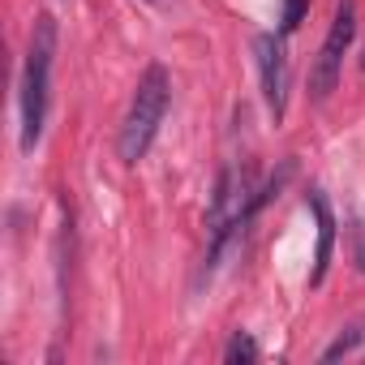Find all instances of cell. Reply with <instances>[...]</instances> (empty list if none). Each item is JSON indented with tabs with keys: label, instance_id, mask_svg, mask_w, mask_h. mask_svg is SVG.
I'll use <instances>...</instances> for the list:
<instances>
[{
	"label": "cell",
	"instance_id": "8992f818",
	"mask_svg": "<svg viewBox=\"0 0 365 365\" xmlns=\"http://www.w3.org/2000/svg\"><path fill=\"white\" fill-rule=\"evenodd\" d=\"M228 365H250V361H258V344H254V335L250 331H237L232 339H228Z\"/></svg>",
	"mask_w": 365,
	"mask_h": 365
},
{
	"label": "cell",
	"instance_id": "6da1fadb",
	"mask_svg": "<svg viewBox=\"0 0 365 365\" xmlns=\"http://www.w3.org/2000/svg\"><path fill=\"white\" fill-rule=\"evenodd\" d=\"M56 43H61V31H56V18H39L35 31H31V43H26V65H22V150L31 155L43 138V120H48V86H52V61H56Z\"/></svg>",
	"mask_w": 365,
	"mask_h": 365
},
{
	"label": "cell",
	"instance_id": "9c48e42d",
	"mask_svg": "<svg viewBox=\"0 0 365 365\" xmlns=\"http://www.w3.org/2000/svg\"><path fill=\"white\" fill-rule=\"evenodd\" d=\"M352 232H356V241H361V245H356V258H361L356 267H361V275H365V224H356Z\"/></svg>",
	"mask_w": 365,
	"mask_h": 365
},
{
	"label": "cell",
	"instance_id": "ba28073f",
	"mask_svg": "<svg viewBox=\"0 0 365 365\" xmlns=\"http://www.w3.org/2000/svg\"><path fill=\"white\" fill-rule=\"evenodd\" d=\"M309 14V0H284V14H279V35H292Z\"/></svg>",
	"mask_w": 365,
	"mask_h": 365
},
{
	"label": "cell",
	"instance_id": "52a82bcc",
	"mask_svg": "<svg viewBox=\"0 0 365 365\" xmlns=\"http://www.w3.org/2000/svg\"><path fill=\"white\" fill-rule=\"evenodd\" d=\"M365 344V327H352V335H339L327 352H322V361H339V356H348V352H356Z\"/></svg>",
	"mask_w": 365,
	"mask_h": 365
},
{
	"label": "cell",
	"instance_id": "7a4b0ae2",
	"mask_svg": "<svg viewBox=\"0 0 365 365\" xmlns=\"http://www.w3.org/2000/svg\"><path fill=\"white\" fill-rule=\"evenodd\" d=\"M168 108H172V78H168V69L159 61H150L146 73L138 78V91L129 99V112H125V125H120V138H116L125 163L146 159V150H150L163 116H168Z\"/></svg>",
	"mask_w": 365,
	"mask_h": 365
},
{
	"label": "cell",
	"instance_id": "277c9868",
	"mask_svg": "<svg viewBox=\"0 0 365 365\" xmlns=\"http://www.w3.org/2000/svg\"><path fill=\"white\" fill-rule=\"evenodd\" d=\"M254 52H258V73H262L267 108H271L275 120H284V112H288V52H284V39L262 31L254 39Z\"/></svg>",
	"mask_w": 365,
	"mask_h": 365
},
{
	"label": "cell",
	"instance_id": "5b68a950",
	"mask_svg": "<svg viewBox=\"0 0 365 365\" xmlns=\"http://www.w3.org/2000/svg\"><path fill=\"white\" fill-rule=\"evenodd\" d=\"M309 211H314V224H318V250H314L309 284L318 288V284L327 279V267H331V254H335V215H331L327 194H314V198H309Z\"/></svg>",
	"mask_w": 365,
	"mask_h": 365
},
{
	"label": "cell",
	"instance_id": "3957f363",
	"mask_svg": "<svg viewBox=\"0 0 365 365\" xmlns=\"http://www.w3.org/2000/svg\"><path fill=\"white\" fill-rule=\"evenodd\" d=\"M356 39V0H335V18H331V31L322 39V52L309 69V91H314V103H327L335 82H339V69H344V52L352 48Z\"/></svg>",
	"mask_w": 365,
	"mask_h": 365
}]
</instances>
